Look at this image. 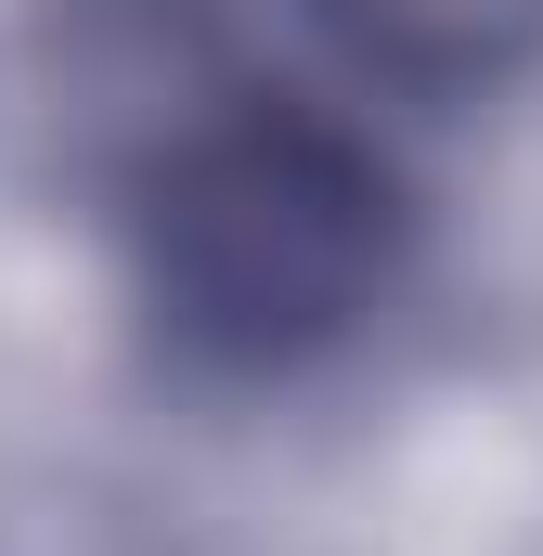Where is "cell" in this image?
Wrapping results in <instances>:
<instances>
[{"label":"cell","instance_id":"cell-1","mask_svg":"<svg viewBox=\"0 0 543 556\" xmlns=\"http://www.w3.org/2000/svg\"><path fill=\"white\" fill-rule=\"evenodd\" d=\"M130 220L181 337L233 363H298L389 298L402 181L376 168V142L233 78L194 39V78L130 142Z\"/></svg>","mask_w":543,"mask_h":556},{"label":"cell","instance_id":"cell-2","mask_svg":"<svg viewBox=\"0 0 543 556\" xmlns=\"http://www.w3.org/2000/svg\"><path fill=\"white\" fill-rule=\"evenodd\" d=\"M337 52L389 65L414 91H479L543 39V0H311Z\"/></svg>","mask_w":543,"mask_h":556}]
</instances>
